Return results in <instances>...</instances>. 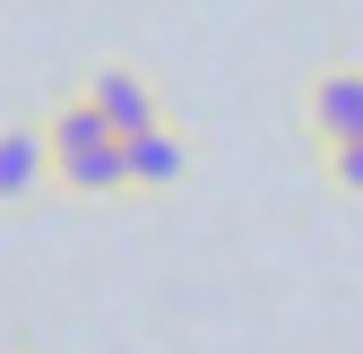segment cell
Wrapping results in <instances>:
<instances>
[{
  "label": "cell",
  "mask_w": 363,
  "mask_h": 354,
  "mask_svg": "<svg viewBox=\"0 0 363 354\" xmlns=\"http://www.w3.org/2000/svg\"><path fill=\"white\" fill-rule=\"evenodd\" d=\"M303 130H311V147L363 139V69L354 61H337V69H320V78L303 86Z\"/></svg>",
  "instance_id": "5b68a950"
},
{
  "label": "cell",
  "mask_w": 363,
  "mask_h": 354,
  "mask_svg": "<svg viewBox=\"0 0 363 354\" xmlns=\"http://www.w3.org/2000/svg\"><path fill=\"white\" fill-rule=\"evenodd\" d=\"M78 86H86V104H96V113L121 130V139H139V130H156V121L173 113V104H164V86H156L139 61H104V69H86Z\"/></svg>",
  "instance_id": "3957f363"
},
{
  "label": "cell",
  "mask_w": 363,
  "mask_h": 354,
  "mask_svg": "<svg viewBox=\"0 0 363 354\" xmlns=\"http://www.w3.org/2000/svg\"><path fill=\"white\" fill-rule=\"evenodd\" d=\"M35 190H52V139H43V113H9L0 121V207H35Z\"/></svg>",
  "instance_id": "277c9868"
},
{
  "label": "cell",
  "mask_w": 363,
  "mask_h": 354,
  "mask_svg": "<svg viewBox=\"0 0 363 354\" xmlns=\"http://www.w3.org/2000/svg\"><path fill=\"white\" fill-rule=\"evenodd\" d=\"M320 164H329V190L363 199V139H346V147H320Z\"/></svg>",
  "instance_id": "8992f818"
},
{
  "label": "cell",
  "mask_w": 363,
  "mask_h": 354,
  "mask_svg": "<svg viewBox=\"0 0 363 354\" xmlns=\"http://www.w3.org/2000/svg\"><path fill=\"white\" fill-rule=\"evenodd\" d=\"M121 147H130V199H173V190L199 173V139H191L173 113H164L156 130H139V139H121Z\"/></svg>",
  "instance_id": "7a4b0ae2"
},
{
  "label": "cell",
  "mask_w": 363,
  "mask_h": 354,
  "mask_svg": "<svg viewBox=\"0 0 363 354\" xmlns=\"http://www.w3.org/2000/svg\"><path fill=\"white\" fill-rule=\"evenodd\" d=\"M43 139H52V190L61 199H130V147L121 130L86 104V86H69V96L43 104Z\"/></svg>",
  "instance_id": "6da1fadb"
}]
</instances>
